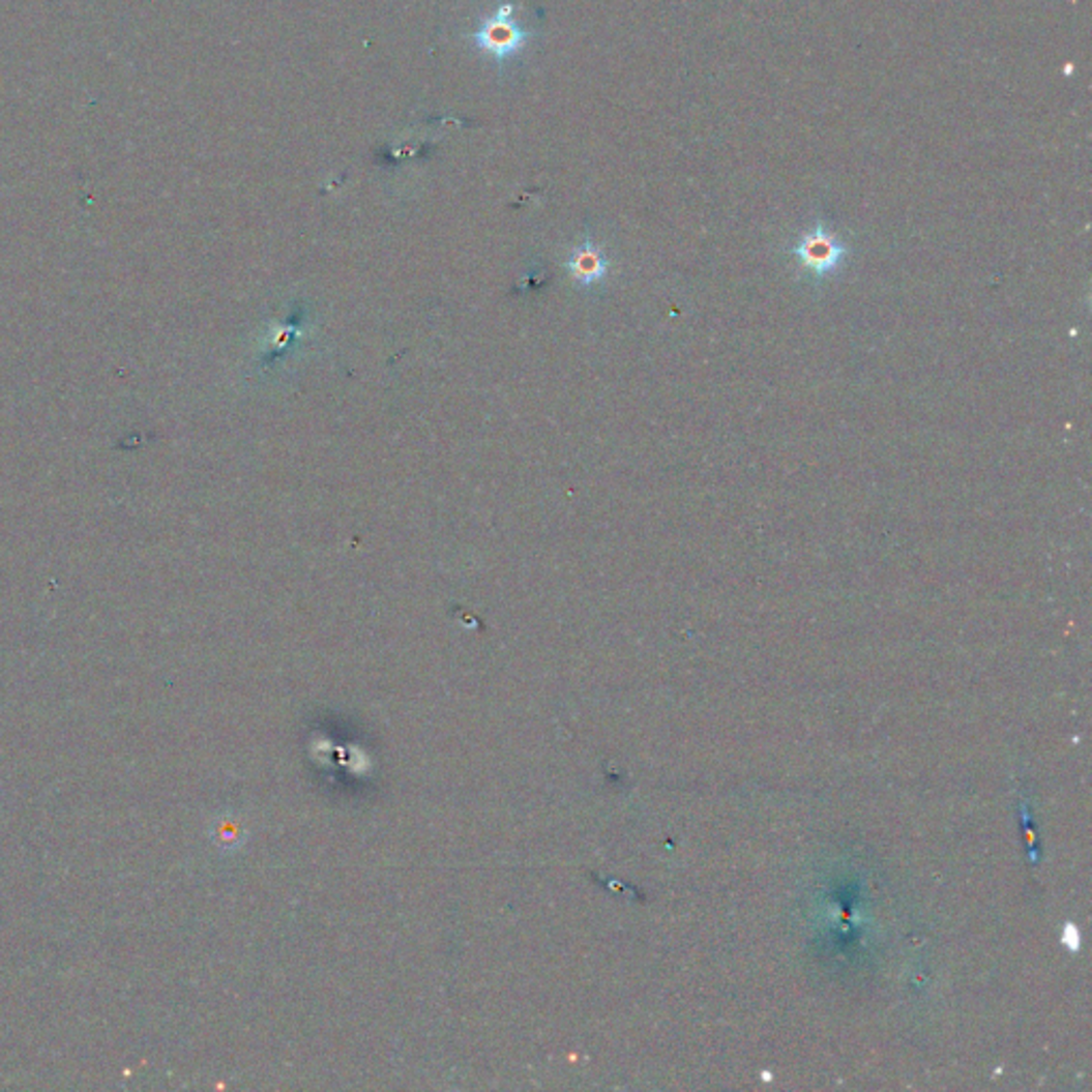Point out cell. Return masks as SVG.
Returning a JSON list of instances; mask_svg holds the SVG:
<instances>
[{
    "label": "cell",
    "mask_w": 1092,
    "mask_h": 1092,
    "mask_svg": "<svg viewBox=\"0 0 1092 1092\" xmlns=\"http://www.w3.org/2000/svg\"><path fill=\"white\" fill-rule=\"evenodd\" d=\"M790 255L796 259L806 277L822 282L836 275L845 267L852 257V248L838 233L818 220L792 243Z\"/></svg>",
    "instance_id": "obj_1"
},
{
    "label": "cell",
    "mask_w": 1092,
    "mask_h": 1092,
    "mask_svg": "<svg viewBox=\"0 0 1092 1092\" xmlns=\"http://www.w3.org/2000/svg\"><path fill=\"white\" fill-rule=\"evenodd\" d=\"M512 13L514 5L504 0L496 11L482 18L478 28L472 32V43L476 50L498 62H506L523 52L532 39V32L525 30Z\"/></svg>",
    "instance_id": "obj_2"
},
{
    "label": "cell",
    "mask_w": 1092,
    "mask_h": 1092,
    "mask_svg": "<svg viewBox=\"0 0 1092 1092\" xmlns=\"http://www.w3.org/2000/svg\"><path fill=\"white\" fill-rule=\"evenodd\" d=\"M570 269L583 282V285H600V282L609 275V259L602 253L600 245L587 241L581 245V248L574 250Z\"/></svg>",
    "instance_id": "obj_3"
}]
</instances>
